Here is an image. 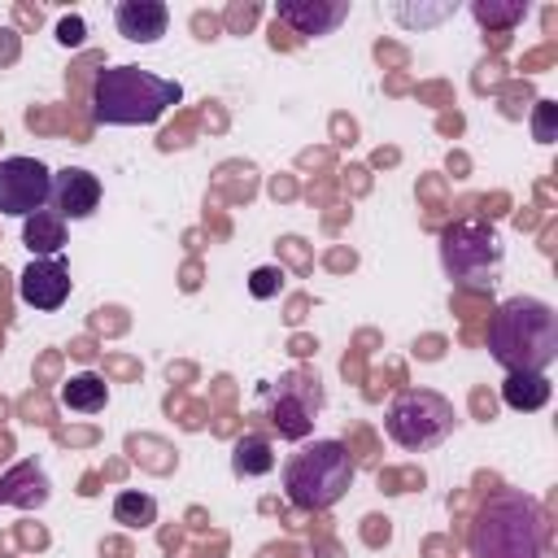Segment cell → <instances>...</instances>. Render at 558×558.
Listing matches in <instances>:
<instances>
[{
  "label": "cell",
  "mask_w": 558,
  "mask_h": 558,
  "mask_svg": "<svg viewBox=\"0 0 558 558\" xmlns=\"http://www.w3.org/2000/svg\"><path fill=\"white\" fill-rule=\"evenodd\" d=\"M22 240H26V248L35 257H61V248H65V218L52 214V209H39V214L26 218Z\"/></svg>",
  "instance_id": "cell-14"
},
{
  "label": "cell",
  "mask_w": 558,
  "mask_h": 558,
  "mask_svg": "<svg viewBox=\"0 0 558 558\" xmlns=\"http://www.w3.org/2000/svg\"><path fill=\"white\" fill-rule=\"evenodd\" d=\"M453 13V4H432V9H414V4H392V17L397 22H405V26H432V22H440V17H449Z\"/></svg>",
  "instance_id": "cell-20"
},
{
  "label": "cell",
  "mask_w": 558,
  "mask_h": 558,
  "mask_svg": "<svg viewBox=\"0 0 558 558\" xmlns=\"http://www.w3.org/2000/svg\"><path fill=\"white\" fill-rule=\"evenodd\" d=\"M549 379L545 375H506V384H501V401L510 405V410H523V414H532V410H541L545 401H549Z\"/></svg>",
  "instance_id": "cell-17"
},
{
  "label": "cell",
  "mask_w": 558,
  "mask_h": 558,
  "mask_svg": "<svg viewBox=\"0 0 558 558\" xmlns=\"http://www.w3.org/2000/svg\"><path fill=\"white\" fill-rule=\"evenodd\" d=\"M52 214H61L65 222H83L96 214L100 205V179L83 166H65L52 174V196H48Z\"/></svg>",
  "instance_id": "cell-9"
},
{
  "label": "cell",
  "mask_w": 558,
  "mask_h": 558,
  "mask_svg": "<svg viewBox=\"0 0 558 558\" xmlns=\"http://www.w3.org/2000/svg\"><path fill=\"white\" fill-rule=\"evenodd\" d=\"M323 410V384L318 375H283L266 388V423L283 440H305L314 432V414Z\"/></svg>",
  "instance_id": "cell-7"
},
{
  "label": "cell",
  "mask_w": 558,
  "mask_h": 558,
  "mask_svg": "<svg viewBox=\"0 0 558 558\" xmlns=\"http://www.w3.org/2000/svg\"><path fill=\"white\" fill-rule=\"evenodd\" d=\"M440 266L458 288L488 292L501 279L506 244L488 222H453L440 235Z\"/></svg>",
  "instance_id": "cell-5"
},
{
  "label": "cell",
  "mask_w": 558,
  "mask_h": 558,
  "mask_svg": "<svg viewBox=\"0 0 558 558\" xmlns=\"http://www.w3.org/2000/svg\"><path fill=\"white\" fill-rule=\"evenodd\" d=\"M279 288H283V270H279V266H257V270L248 275V292H253L257 301L279 296Z\"/></svg>",
  "instance_id": "cell-21"
},
{
  "label": "cell",
  "mask_w": 558,
  "mask_h": 558,
  "mask_svg": "<svg viewBox=\"0 0 558 558\" xmlns=\"http://www.w3.org/2000/svg\"><path fill=\"white\" fill-rule=\"evenodd\" d=\"M488 353L506 375H545L558 357V314L541 296H510L488 323Z\"/></svg>",
  "instance_id": "cell-1"
},
{
  "label": "cell",
  "mask_w": 558,
  "mask_h": 558,
  "mask_svg": "<svg viewBox=\"0 0 558 558\" xmlns=\"http://www.w3.org/2000/svg\"><path fill=\"white\" fill-rule=\"evenodd\" d=\"M549 113H554V105H549V100H541V109H536V140H541V144H549V140H554V131H549Z\"/></svg>",
  "instance_id": "cell-23"
},
{
  "label": "cell",
  "mask_w": 558,
  "mask_h": 558,
  "mask_svg": "<svg viewBox=\"0 0 558 558\" xmlns=\"http://www.w3.org/2000/svg\"><path fill=\"white\" fill-rule=\"evenodd\" d=\"M17 296L31 310H61L70 296V270L61 257H31V266L17 275Z\"/></svg>",
  "instance_id": "cell-10"
},
{
  "label": "cell",
  "mask_w": 558,
  "mask_h": 558,
  "mask_svg": "<svg viewBox=\"0 0 558 558\" xmlns=\"http://www.w3.org/2000/svg\"><path fill=\"white\" fill-rule=\"evenodd\" d=\"M231 471H235L240 480H257V475L275 471V449H270V440L257 436V432L240 436V440L231 445Z\"/></svg>",
  "instance_id": "cell-16"
},
{
  "label": "cell",
  "mask_w": 558,
  "mask_h": 558,
  "mask_svg": "<svg viewBox=\"0 0 558 558\" xmlns=\"http://www.w3.org/2000/svg\"><path fill=\"white\" fill-rule=\"evenodd\" d=\"M471 558H545V510L523 488H497L466 532Z\"/></svg>",
  "instance_id": "cell-2"
},
{
  "label": "cell",
  "mask_w": 558,
  "mask_h": 558,
  "mask_svg": "<svg viewBox=\"0 0 558 558\" xmlns=\"http://www.w3.org/2000/svg\"><path fill=\"white\" fill-rule=\"evenodd\" d=\"M83 31H87V26H83V17H61V22H57V39H61L65 48L83 44Z\"/></svg>",
  "instance_id": "cell-22"
},
{
  "label": "cell",
  "mask_w": 558,
  "mask_h": 558,
  "mask_svg": "<svg viewBox=\"0 0 558 558\" xmlns=\"http://www.w3.org/2000/svg\"><path fill=\"white\" fill-rule=\"evenodd\" d=\"M471 17L488 31H506V26L527 17V0H506V4L501 0H471Z\"/></svg>",
  "instance_id": "cell-19"
},
{
  "label": "cell",
  "mask_w": 558,
  "mask_h": 558,
  "mask_svg": "<svg viewBox=\"0 0 558 558\" xmlns=\"http://www.w3.org/2000/svg\"><path fill=\"white\" fill-rule=\"evenodd\" d=\"M275 17L292 35H331L349 17V0H279Z\"/></svg>",
  "instance_id": "cell-11"
},
{
  "label": "cell",
  "mask_w": 558,
  "mask_h": 558,
  "mask_svg": "<svg viewBox=\"0 0 558 558\" xmlns=\"http://www.w3.org/2000/svg\"><path fill=\"white\" fill-rule=\"evenodd\" d=\"M52 497V484L44 475V466L35 462H17L0 475V506H22V510H39Z\"/></svg>",
  "instance_id": "cell-13"
},
{
  "label": "cell",
  "mask_w": 558,
  "mask_h": 558,
  "mask_svg": "<svg viewBox=\"0 0 558 558\" xmlns=\"http://www.w3.org/2000/svg\"><path fill=\"white\" fill-rule=\"evenodd\" d=\"M353 458L340 440H314L283 462V493L296 510H331L353 488Z\"/></svg>",
  "instance_id": "cell-4"
},
{
  "label": "cell",
  "mask_w": 558,
  "mask_h": 558,
  "mask_svg": "<svg viewBox=\"0 0 558 558\" xmlns=\"http://www.w3.org/2000/svg\"><path fill=\"white\" fill-rule=\"evenodd\" d=\"M52 196V170L39 157H4L0 161V214L31 218L48 209Z\"/></svg>",
  "instance_id": "cell-8"
},
{
  "label": "cell",
  "mask_w": 558,
  "mask_h": 558,
  "mask_svg": "<svg viewBox=\"0 0 558 558\" xmlns=\"http://www.w3.org/2000/svg\"><path fill=\"white\" fill-rule=\"evenodd\" d=\"M183 87L140 65H109L92 83V118L100 126H148L170 105H179Z\"/></svg>",
  "instance_id": "cell-3"
},
{
  "label": "cell",
  "mask_w": 558,
  "mask_h": 558,
  "mask_svg": "<svg viewBox=\"0 0 558 558\" xmlns=\"http://www.w3.org/2000/svg\"><path fill=\"white\" fill-rule=\"evenodd\" d=\"M105 401H109V384L96 371H78L61 384V405L74 414H96V410H105Z\"/></svg>",
  "instance_id": "cell-15"
},
{
  "label": "cell",
  "mask_w": 558,
  "mask_h": 558,
  "mask_svg": "<svg viewBox=\"0 0 558 558\" xmlns=\"http://www.w3.org/2000/svg\"><path fill=\"white\" fill-rule=\"evenodd\" d=\"M113 519L126 523V527H148V523H157V497L140 493V488H126V493L113 497Z\"/></svg>",
  "instance_id": "cell-18"
},
{
  "label": "cell",
  "mask_w": 558,
  "mask_h": 558,
  "mask_svg": "<svg viewBox=\"0 0 558 558\" xmlns=\"http://www.w3.org/2000/svg\"><path fill=\"white\" fill-rule=\"evenodd\" d=\"M458 427V410L449 397L432 392V388H405L392 397L388 414H384V432L392 445L423 453L436 449L440 440H449V432Z\"/></svg>",
  "instance_id": "cell-6"
},
{
  "label": "cell",
  "mask_w": 558,
  "mask_h": 558,
  "mask_svg": "<svg viewBox=\"0 0 558 558\" xmlns=\"http://www.w3.org/2000/svg\"><path fill=\"white\" fill-rule=\"evenodd\" d=\"M113 26L131 44H157L170 26V9L161 0H122L113 9Z\"/></svg>",
  "instance_id": "cell-12"
}]
</instances>
